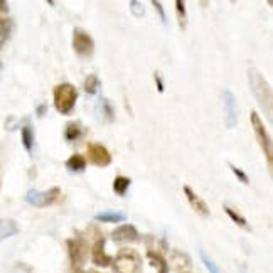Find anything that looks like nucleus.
Wrapping results in <instances>:
<instances>
[{
    "instance_id": "4",
    "label": "nucleus",
    "mask_w": 273,
    "mask_h": 273,
    "mask_svg": "<svg viewBox=\"0 0 273 273\" xmlns=\"http://www.w3.org/2000/svg\"><path fill=\"white\" fill-rule=\"evenodd\" d=\"M112 265L115 273H140L142 258L135 250L125 248L115 256Z\"/></svg>"
},
{
    "instance_id": "32",
    "label": "nucleus",
    "mask_w": 273,
    "mask_h": 273,
    "mask_svg": "<svg viewBox=\"0 0 273 273\" xmlns=\"http://www.w3.org/2000/svg\"><path fill=\"white\" fill-rule=\"evenodd\" d=\"M37 113H39V117H42V115L46 113V105H41L39 110H37Z\"/></svg>"
},
{
    "instance_id": "22",
    "label": "nucleus",
    "mask_w": 273,
    "mask_h": 273,
    "mask_svg": "<svg viewBox=\"0 0 273 273\" xmlns=\"http://www.w3.org/2000/svg\"><path fill=\"white\" fill-rule=\"evenodd\" d=\"M225 212H226V214H228L229 217H231V221H233V223H236L238 226H241V228H247V229H248V221L244 220V217H243L241 214H239L238 211H234L233 207H229V206H225Z\"/></svg>"
},
{
    "instance_id": "13",
    "label": "nucleus",
    "mask_w": 273,
    "mask_h": 273,
    "mask_svg": "<svg viewBox=\"0 0 273 273\" xmlns=\"http://www.w3.org/2000/svg\"><path fill=\"white\" fill-rule=\"evenodd\" d=\"M19 233V223L12 217H0V243Z\"/></svg>"
},
{
    "instance_id": "16",
    "label": "nucleus",
    "mask_w": 273,
    "mask_h": 273,
    "mask_svg": "<svg viewBox=\"0 0 273 273\" xmlns=\"http://www.w3.org/2000/svg\"><path fill=\"white\" fill-rule=\"evenodd\" d=\"M147 258H149L150 265L157 270V273H169V270H171L169 268L167 260L163 258L160 253H157V251H149V253H147Z\"/></svg>"
},
{
    "instance_id": "30",
    "label": "nucleus",
    "mask_w": 273,
    "mask_h": 273,
    "mask_svg": "<svg viewBox=\"0 0 273 273\" xmlns=\"http://www.w3.org/2000/svg\"><path fill=\"white\" fill-rule=\"evenodd\" d=\"M152 5H154L155 10H157V12H159L160 20H162L163 24H166V22H167V17H166V12H163V9H162V4H160V2H157V0H154V2H152Z\"/></svg>"
},
{
    "instance_id": "14",
    "label": "nucleus",
    "mask_w": 273,
    "mask_h": 273,
    "mask_svg": "<svg viewBox=\"0 0 273 273\" xmlns=\"http://www.w3.org/2000/svg\"><path fill=\"white\" fill-rule=\"evenodd\" d=\"M95 221H98V223H110V225H118V223L127 221V214H125V212H122V211L108 209V211L96 212V214H95Z\"/></svg>"
},
{
    "instance_id": "20",
    "label": "nucleus",
    "mask_w": 273,
    "mask_h": 273,
    "mask_svg": "<svg viewBox=\"0 0 273 273\" xmlns=\"http://www.w3.org/2000/svg\"><path fill=\"white\" fill-rule=\"evenodd\" d=\"M130 184H132V181H130L128 177L117 176V177H115V181H113V190H115V194L120 196V198L127 196V190L130 189Z\"/></svg>"
},
{
    "instance_id": "28",
    "label": "nucleus",
    "mask_w": 273,
    "mask_h": 273,
    "mask_svg": "<svg viewBox=\"0 0 273 273\" xmlns=\"http://www.w3.org/2000/svg\"><path fill=\"white\" fill-rule=\"evenodd\" d=\"M130 10L133 12L135 17H142L144 15V9H142L140 2H130Z\"/></svg>"
},
{
    "instance_id": "29",
    "label": "nucleus",
    "mask_w": 273,
    "mask_h": 273,
    "mask_svg": "<svg viewBox=\"0 0 273 273\" xmlns=\"http://www.w3.org/2000/svg\"><path fill=\"white\" fill-rule=\"evenodd\" d=\"M9 12V5L7 2H0V25L7 22V19H5V14Z\"/></svg>"
},
{
    "instance_id": "33",
    "label": "nucleus",
    "mask_w": 273,
    "mask_h": 273,
    "mask_svg": "<svg viewBox=\"0 0 273 273\" xmlns=\"http://www.w3.org/2000/svg\"><path fill=\"white\" fill-rule=\"evenodd\" d=\"M95 273H100V271H95Z\"/></svg>"
},
{
    "instance_id": "12",
    "label": "nucleus",
    "mask_w": 273,
    "mask_h": 273,
    "mask_svg": "<svg viewBox=\"0 0 273 273\" xmlns=\"http://www.w3.org/2000/svg\"><path fill=\"white\" fill-rule=\"evenodd\" d=\"M182 190H184L185 199H187L189 206L193 207V209H194L196 212H198V214L203 216V217H209L211 211H209V207H207L206 201H204L203 198H201V196H199L198 193H194V190L190 189L189 185H184Z\"/></svg>"
},
{
    "instance_id": "7",
    "label": "nucleus",
    "mask_w": 273,
    "mask_h": 273,
    "mask_svg": "<svg viewBox=\"0 0 273 273\" xmlns=\"http://www.w3.org/2000/svg\"><path fill=\"white\" fill-rule=\"evenodd\" d=\"M73 49L79 58H91L95 52V41L85 29H74Z\"/></svg>"
},
{
    "instance_id": "25",
    "label": "nucleus",
    "mask_w": 273,
    "mask_h": 273,
    "mask_svg": "<svg viewBox=\"0 0 273 273\" xmlns=\"http://www.w3.org/2000/svg\"><path fill=\"white\" fill-rule=\"evenodd\" d=\"M100 103H101V108H103V117L106 118V122H113L115 113H113V106H112V103L108 101L106 98H103V100H101Z\"/></svg>"
},
{
    "instance_id": "17",
    "label": "nucleus",
    "mask_w": 273,
    "mask_h": 273,
    "mask_svg": "<svg viewBox=\"0 0 273 273\" xmlns=\"http://www.w3.org/2000/svg\"><path fill=\"white\" fill-rule=\"evenodd\" d=\"M83 135V127L79 122H68L66 128H64V139L66 142H76Z\"/></svg>"
},
{
    "instance_id": "24",
    "label": "nucleus",
    "mask_w": 273,
    "mask_h": 273,
    "mask_svg": "<svg viewBox=\"0 0 273 273\" xmlns=\"http://www.w3.org/2000/svg\"><path fill=\"white\" fill-rule=\"evenodd\" d=\"M228 166H229V169H231V171H233L234 177H236L239 182H241V184H244V185H247V184H250V177L247 176V174H244V171H243V169L236 167V166H234V163H231V162H229Z\"/></svg>"
},
{
    "instance_id": "21",
    "label": "nucleus",
    "mask_w": 273,
    "mask_h": 273,
    "mask_svg": "<svg viewBox=\"0 0 273 273\" xmlns=\"http://www.w3.org/2000/svg\"><path fill=\"white\" fill-rule=\"evenodd\" d=\"M100 79H98L96 74H90L88 78L85 79L83 83V90L88 93V95H96L98 90H100Z\"/></svg>"
},
{
    "instance_id": "8",
    "label": "nucleus",
    "mask_w": 273,
    "mask_h": 273,
    "mask_svg": "<svg viewBox=\"0 0 273 273\" xmlns=\"http://www.w3.org/2000/svg\"><path fill=\"white\" fill-rule=\"evenodd\" d=\"M86 150H88V157L93 166L108 167L112 163V154L105 145L91 142V144H88V147H86Z\"/></svg>"
},
{
    "instance_id": "2",
    "label": "nucleus",
    "mask_w": 273,
    "mask_h": 273,
    "mask_svg": "<svg viewBox=\"0 0 273 273\" xmlns=\"http://www.w3.org/2000/svg\"><path fill=\"white\" fill-rule=\"evenodd\" d=\"M52 100H54V108H56L58 113L69 115L74 110L76 100H78V91H76V88L71 83H61L54 86Z\"/></svg>"
},
{
    "instance_id": "27",
    "label": "nucleus",
    "mask_w": 273,
    "mask_h": 273,
    "mask_svg": "<svg viewBox=\"0 0 273 273\" xmlns=\"http://www.w3.org/2000/svg\"><path fill=\"white\" fill-rule=\"evenodd\" d=\"M201 260H203V263L206 265V268H207V271H209V273H221V270L217 268V265L206 253H201Z\"/></svg>"
},
{
    "instance_id": "31",
    "label": "nucleus",
    "mask_w": 273,
    "mask_h": 273,
    "mask_svg": "<svg viewBox=\"0 0 273 273\" xmlns=\"http://www.w3.org/2000/svg\"><path fill=\"white\" fill-rule=\"evenodd\" d=\"M155 83H157V90H159V93H163V81H162L160 73H155Z\"/></svg>"
},
{
    "instance_id": "18",
    "label": "nucleus",
    "mask_w": 273,
    "mask_h": 273,
    "mask_svg": "<svg viewBox=\"0 0 273 273\" xmlns=\"http://www.w3.org/2000/svg\"><path fill=\"white\" fill-rule=\"evenodd\" d=\"M66 169L69 172H83L86 169V159L81 154L71 155L66 160Z\"/></svg>"
},
{
    "instance_id": "15",
    "label": "nucleus",
    "mask_w": 273,
    "mask_h": 273,
    "mask_svg": "<svg viewBox=\"0 0 273 273\" xmlns=\"http://www.w3.org/2000/svg\"><path fill=\"white\" fill-rule=\"evenodd\" d=\"M171 263L179 273H187L190 270V265H193L190 258L185 253H182V251H174L171 256Z\"/></svg>"
},
{
    "instance_id": "19",
    "label": "nucleus",
    "mask_w": 273,
    "mask_h": 273,
    "mask_svg": "<svg viewBox=\"0 0 273 273\" xmlns=\"http://www.w3.org/2000/svg\"><path fill=\"white\" fill-rule=\"evenodd\" d=\"M20 139H22L24 149L31 154L32 149H34V142H36L34 130H32L31 125H25V127H22V130H20Z\"/></svg>"
},
{
    "instance_id": "6",
    "label": "nucleus",
    "mask_w": 273,
    "mask_h": 273,
    "mask_svg": "<svg viewBox=\"0 0 273 273\" xmlns=\"http://www.w3.org/2000/svg\"><path fill=\"white\" fill-rule=\"evenodd\" d=\"M66 244H68L71 263H73L76 268H79V266L88 260V255H90L88 243H86L83 238H71L66 241Z\"/></svg>"
},
{
    "instance_id": "3",
    "label": "nucleus",
    "mask_w": 273,
    "mask_h": 273,
    "mask_svg": "<svg viewBox=\"0 0 273 273\" xmlns=\"http://www.w3.org/2000/svg\"><path fill=\"white\" fill-rule=\"evenodd\" d=\"M250 122H251V128H253V132H255L256 142H258L260 147H261V150H263L265 159H266V163H268V169L271 171V167H273V163H271V162H273V147H271L270 133L266 132L265 123H263V120L260 118L258 112L251 110Z\"/></svg>"
},
{
    "instance_id": "9",
    "label": "nucleus",
    "mask_w": 273,
    "mask_h": 273,
    "mask_svg": "<svg viewBox=\"0 0 273 273\" xmlns=\"http://www.w3.org/2000/svg\"><path fill=\"white\" fill-rule=\"evenodd\" d=\"M223 100H225V125L228 128H234L238 125L236 96L233 95V91L225 90V93H223Z\"/></svg>"
},
{
    "instance_id": "11",
    "label": "nucleus",
    "mask_w": 273,
    "mask_h": 273,
    "mask_svg": "<svg viewBox=\"0 0 273 273\" xmlns=\"http://www.w3.org/2000/svg\"><path fill=\"white\" fill-rule=\"evenodd\" d=\"M139 238H140V233L133 225H122L112 233V239L118 244L135 243V241H139Z\"/></svg>"
},
{
    "instance_id": "10",
    "label": "nucleus",
    "mask_w": 273,
    "mask_h": 273,
    "mask_svg": "<svg viewBox=\"0 0 273 273\" xmlns=\"http://www.w3.org/2000/svg\"><path fill=\"white\" fill-rule=\"evenodd\" d=\"M105 238L100 236L96 239L95 243H93V247H91V261H93V265H96V266H110L112 265V261L113 258L110 255H106V251H105Z\"/></svg>"
},
{
    "instance_id": "1",
    "label": "nucleus",
    "mask_w": 273,
    "mask_h": 273,
    "mask_svg": "<svg viewBox=\"0 0 273 273\" xmlns=\"http://www.w3.org/2000/svg\"><path fill=\"white\" fill-rule=\"evenodd\" d=\"M248 79H250L251 93L255 95L256 101H258V105L261 106V110L265 112V115L271 122V118H273V93H271L270 83L263 78V74L255 68L248 69Z\"/></svg>"
},
{
    "instance_id": "5",
    "label": "nucleus",
    "mask_w": 273,
    "mask_h": 273,
    "mask_svg": "<svg viewBox=\"0 0 273 273\" xmlns=\"http://www.w3.org/2000/svg\"><path fill=\"white\" fill-rule=\"evenodd\" d=\"M59 198H61V189L59 187H51L47 190L29 189L25 193V203L34 207H49L56 203Z\"/></svg>"
},
{
    "instance_id": "23",
    "label": "nucleus",
    "mask_w": 273,
    "mask_h": 273,
    "mask_svg": "<svg viewBox=\"0 0 273 273\" xmlns=\"http://www.w3.org/2000/svg\"><path fill=\"white\" fill-rule=\"evenodd\" d=\"M176 12L181 29H185V25H187V14H185V4L182 0H176Z\"/></svg>"
},
{
    "instance_id": "26",
    "label": "nucleus",
    "mask_w": 273,
    "mask_h": 273,
    "mask_svg": "<svg viewBox=\"0 0 273 273\" xmlns=\"http://www.w3.org/2000/svg\"><path fill=\"white\" fill-rule=\"evenodd\" d=\"M10 27H12V24H10V20H7L5 24L0 25V47H2L5 42H7L9 36H10Z\"/></svg>"
}]
</instances>
